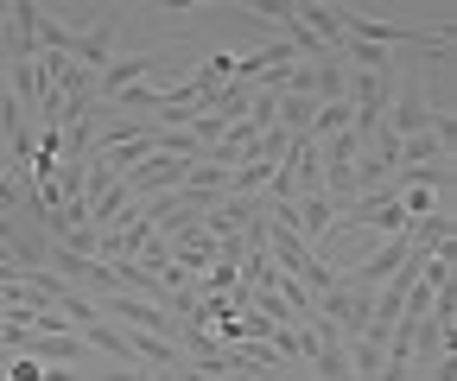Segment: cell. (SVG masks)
<instances>
[{
    "instance_id": "6da1fadb",
    "label": "cell",
    "mask_w": 457,
    "mask_h": 381,
    "mask_svg": "<svg viewBox=\"0 0 457 381\" xmlns=\"http://www.w3.org/2000/svg\"><path fill=\"white\" fill-rule=\"evenodd\" d=\"M114 32H121V13H102L96 26H71V45H64V58L89 77H102V64L114 58Z\"/></svg>"
},
{
    "instance_id": "7a4b0ae2",
    "label": "cell",
    "mask_w": 457,
    "mask_h": 381,
    "mask_svg": "<svg viewBox=\"0 0 457 381\" xmlns=\"http://www.w3.org/2000/svg\"><path fill=\"white\" fill-rule=\"evenodd\" d=\"M407 254H413V248H407V236H381V242H375V254H369V261H356L343 280L362 286V293H381V286L400 274V267H407Z\"/></svg>"
},
{
    "instance_id": "3957f363",
    "label": "cell",
    "mask_w": 457,
    "mask_h": 381,
    "mask_svg": "<svg viewBox=\"0 0 457 381\" xmlns=\"http://www.w3.org/2000/svg\"><path fill=\"white\" fill-rule=\"evenodd\" d=\"M185 172H191V159L146 153V159H140V166H134L121 185H128V191H134V203H140V197H159V191H179V185H185Z\"/></svg>"
},
{
    "instance_id": "277c9868",
    "label": "cell",
    "mask_w": 457,
    "mask_h": 381,
    "mask_svg": "<svg viewBox=\"0 0 457 381\" xmlns=\"http://www.w3.org/2000/svg\"><path fill=\"white\" fill-rule=\"evenodd\" d=\"M432 108H438V102H426L420 89H394V102H387V115H381V134H394V140H413V134H432Z\"/></svg>"
},
{
    "instance_id": "5b68a950",
    "label": "cell",
    "mask_w": 457,
    "mask_h": 381,
    "mask_svg": "<svg viewBox=\"0 0 457 381\" xmlns=\"http://www.w3.org/2000/svg\"><path fill=\"white\" fill-rule=\"evenodd\" d=\"M146 77H153V58H146V51L108 58V64H102V77H96V102H114L121 89H134V83H146Z\"/></svg>"
},
{
    "instance_id": "8992f818",
    "label": "cell",
    "mask_w": 457,
    "mask_h": 381,
    "mask_svg": "<svg viewBox=\"0 0 457 381\" xmlns=\"http://www.w3.org/2000/svg\"><path fill=\"white\" fill-rule=\"evenodd\" d=\"M128 216H134V191H128L121 178H114V185H102V191L89 197V229H96V236H108V229H121Z\"/></svg>"
},
{
    "instance_id": "52a82bcc",
    "label": "cell",
    "mask_w": 457,
    "mask_h": 381,
    "mask_svg": "<svg viewBox=\"0 0 457 381\" xmlns=\"http://www.w3.org/2000/svg\"><path fill=\"white\" fill-rule=\"evenodd\" d=\"M413 166H451V146L438 134H413V140H394V172H413Z\"/></svg>"
},
{
    "instance_id": "ba28073f",
    "label": "cell",
    "mask_w": 457,
    "mask_h": 381,
    "mask_svg": "<svg viewBox=\"0 0 457 381\" xmlns=\"http://www.w3.org/2000/svg\"><path fill=\"white\" fill-rule=\"evenodd\" d=\"M343 89H350V70H343V58H318L305 95H312V102H343Z\"/></svg>"
},
{
    "instance_id": "9c48e42d",
    "label": "cell",
    "mask_w": 457,
    "mask_h": 381,
    "mask_svg": "<svg viewBox=\"0 0 457 381\" xmlns=\"http://www.w3.org/2000/svg\"><path fill=\"white\" fill-rule=\"evenodd\" d=\"M350 128H356V108H350V102H318V115H312V140L350 134Z\"/></svg>"
},
{
    "instance_id": "30bf717a",
    "label": "cell",
    "mask_w": 457,
    "mask_h": 381,
    "mask_svg": "<svg viewBox=\"0 0 457 381\" xmlns=\"http://www.w3.org/2000/svg\"><path fill=\"white\" fill-rule=\"evenodd\" d=\"M165 248H171V261H179L185 274H191V267H210V261H216V236H204V229H197V236H179V242H165Z\"/></svg>"
},
{
    "instance_id": "8fae6325",
    "label": "cell",
    "mask_w": 457,
    "mask_h": 381,
    "mask_svg": "<svg viewBox=\"0 0 457 381\" xmlns=\"http://www.w3.org/2000/svg\"><path fill=\"white\" fill-rule=\"evenodd\" d=\"M96 381H159V375L140 362H121V369H96Z\"/></svg>"
}]
</instances>
